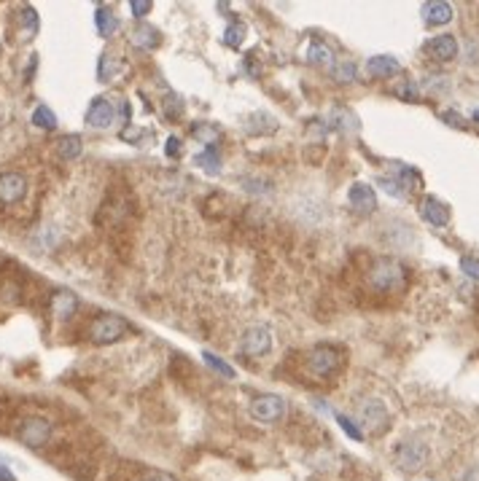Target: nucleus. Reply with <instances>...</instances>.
I'll list each match as a JSON object with an SVG mask.
<instances>
[{"instance_id":"e433bc0d","label":"nucleus","mask_w":479,"mask_h":481,"mask_svg":"<svg viewBox=\"0 0 479 481\" xmlns=\"http://www.w3.org/2000/svg\"><path fill=\"white\" fill-rule=\"evenodd\" d=\"M458 481H479V468H469L466 473H460Z\"/></svg>"},{"instance_id":"5701e85b","label":"nucleus","mask_w":479,"mask_h":481,"mask_svg":"<svg viewBox=\"0 0 479 481\" xmlns=\"http://www.w3.org/2000/svg\"><path fill=\"white\" fill-rule=\"evenodd\" d=\"M355 75H358V68H355L353 62H339V65L331 68V78L337 84H353Z\"/></svg>"},{"instance_id":"c85d7f7f","label":"nucleus","mask_w":479,"mask_h":481,"mask_svg":"<svg viewBox=\"0 0 479 481\" xmlns=\"http://www.w3.org/2000/svg\"><path fill=\"white\" fill-rule=\"evenodd\" d=\"M165 116H167V119H180V116H183V102H180V97H176V95L167 97V102H165Z\"/></svg>"},{"instance_id":"4be33fe9","label":"nucleus","mask_w":479,"mask_h":481,"mask_svg":"<svg viewBox=\"0 0 479 481\" xmlns=\"http://www.w3.org/2000/svg\"><path fill=\"white\" fill-rule=\"evenodd\" d=\"M19 22H22V41H32L35 32H38V14H35L30 6H25Z\"/></svg>"},{"instance_id":"4c0bfd02","label":"nucleus","mask_w":479,"mask_h":481,"mask_svg":"<svg viewBox=\"0 0 479 481\" xmlns=\"http://www.w3.org/2000/svg\"><path fill=\"white\" fill-rule=\"evenodd\" d=\"M143 481H176L170 473H153V476H149V479H143Z\"/></svg>"},{"instance_id":"7ed1b4c3","label":"nucleus","mask_w":479,"mask_h":481,"mask_svg":"<svg viewBox=\"0 0 479 481\" xmlns=\"http://www.w3.org/2000/svg\"><path fill=\"white\" fill-rule=\"evenodd\" d=\"M129 331V323L119 314H97L89 323V341L92 344H113Z\"/></svg>"},{"instance_id":"c9c22d12","label":"nucleus","mask_w":479,"mask_h":481,"mask_svg":"<svg viewBox=\"0 0 479 481\" xmlns=\"http://www.w3.org/2000/svg\"><path fill=\"white\" fill-rule=\"evenodd\" d=\"M399 97H404V100H417V89H415V86H402V89H399Z\"/></svg>"},{"instance_id":"ddd939ff","label":"nucleus","mask_w":479,"mask_h":481,"mask_svg":"<svg viewBox=\"0 0 479 481\" xmlns=\"http://www.w3.org/2000/svg\"><path fill=\"white\" fill-rule=\"evenodd\" d=\"M49 307H51V314H54V317H59V320L73 317V314H76V310H78L76 293H71V290H57V293L51 296Z\"/></svg>"},{"instance_id":"72a5a7b5","label":"nucleus","mask_w":479,"mask_h":481,"mask_svg":"<svg viewBox=\"0 0 479 481\" xmlns=\"http://www.w3.org/2000/svg\"><path fill=\"white\" fill-rule=\"evenodd\" d=\"M129 11H132V17H138V19H140V17H146V14L151 11V3H140V0H132V3H129Z\"/></svg>"},{"instance_id":"6e6552de","label":"nucleus","mask_w":479,"mask_h":481,"mask_svg":"<svg viewBox=\"0 0 479 481\" xmlns=\"http://www.w3.org/2000/svg\"><path fill=\"white\" fill-rule=\"evenodd\" d=\"M51 435V425L49 419H44V417H30L22 422V428H19V438H22V444L30 446V449H41L46 441H49Z\"/></svg>"},{"instance_id":"393cba45","label":"nucleus","mask_w":479,"mask_h":481,"mask_svg":"<svg viewBox=\"0 0 479 481\" xmlns=\"http://www.w3.org/2000/svg\"><path fill=\"white\" fill-rule=\"evenodd\" d=\"M243 41H245V24L243 22L229 24L227 30H224V44H227L229 48H240L243 46Z\"/></svg>"},{"instance_id":"aec40b11","label":"nucleus","mask_w":479,"mask_h":481,"mask_svg":"<svg viewBox=\"0 0 479 481\" xmlns=\"http://www.w3.org/2000/svg\"><path fill=\"white\" fill-rule=\"evenodd\" d=\"M57 151H59V156L65 159V162H71V159H78L81 156V151H84V145H81V138L78 135H65L59 143H57Z\"/></svg>"},{"instance_id":"f704fd0d","label":"nucleus","mask_w":479,"mask_h":481,"mask_svg":"<svg viewBox=\"0 0 479 481\" xmlns=\"http://www.w3.org/2000/svg\"><path fill=\"white\" fill-rule=\"evenodd\" d=\"M165 151H167V156H180V140H178V138H170Z\"/></svg>"},{"instance_id":"7c9ffc66","label":"nucleus","mask_w":479,"mask_h":481,"mask_svg":"<svg viewBox=\"0 0 479 481\" xmlns=\"http://www.w3.org/2000/svg\"><path fill=\"white\" fill-rule=\"evenodd\" d=\"M377 183H379V186H385V191L391 194V196H404L402 183H399L396 178H379Z\"/></svg>"},{"instance_id":"c756f323","label":"nucleus","mask_w":479,"mask_h":481,"mask_svg":"<svg viewBox=\"0 0 479 481\" xmlns=\"http://www.w3.org/2000/svg\"><path fill=\"white\" fill-rule=\"evenodd\" d=\"M460 269H463V274L477 277L479 280V258H474V256H463V258H460Z\"/></svg>"},{"instance_id":"f03ea898","label":"nucleus","mask_w":479,"mask_h":481,"mask_svg":"<svg viewBox=\"0 0 479 481\" xmlns=\"http://www.w3.org/2000/svg\"><path fill=\"white\" fill-rule=\"evenodd\" d=\"M345 363V355L339 347L334 344H318L304 355V368L315 377V379H331Z\"/></svg>"},{"instance_id":"f8f14e48","label":"nucleus","mask_w":479,"mask_h":481,"mask_svg":"<svg viewBox=\"0 0 479 481\" xmlns=\"http://www.w3.org/2000/svg\"><path fill=\"white\" fill-rule=\"evenodd\" d=\"M426 54H429L431 59H436V62H450L458 57V41H455V35H436V38H431L429 44H426Z\"/></svg>"},{"instance_id":"39448f33","label":"nucleus","mask_w":479,"mask_h":481,"mask_svg":"<svg viewBox=\"0 0 479 481\" xmlns=\"http://www.w3.org/2000/svg\"><path fill=\"white\" fill-rule=\"evenodd\" d=\"M251 417L256 422H264V425H275L285 417V401L280 395L272 393H264L259 398L251 401Z\"/></svg>"},{"instance_id":"9b49d317","label":"nucleus","mask_w":479,"mask_h":481,"mask_svg":"<svg viewBox=\"0 0 479 481\" xmlns=\"http://www.w3.org/2000/svg\"><path fill=\"white\" fill-rule=\"evenodd\" d=\"M116 119V111H113V102L108 97H95L89 111H86V124L95 126V129H108Z\"/></svg>"},{"instance_id":"4468645a","label":"nucleus","mask_w":479,"mask_h":481,"mask_svg":"<svg viewBox=\"0 0 479 481\" xmlns=\"http://www.w3.org/2000/svg\"><path fill=\"white\" fill-rule=\"evenodd\" d=\"M420 216L426 223L431 226H447L450 223V210L439 202V199H433V196H426L423 202H420Z\"/></svg>"},{"instance_id":"58836bf2","label":"nucleus","mask_w":479,"mask_h":481,"mask_svg":"<svg viewBox=\"0 0 479 481\" xmlns=\"http://www.w3.org/2000/svg\"><path fill=\"white\" fill-rule=\"evenodd\" d=\"M0 481H17L14 479V473H11L6 465H0Z\"/></svg>"},{"instance_id":"f3484780","label":"nucleus","mask_w":479,"mask_h":481,"mask_svg":"<svg viewBox=\"0 0 479 481\" xmlns=\"http://www.w3.org/2000/svg\"><path fill=\"white\" fill-rule=\"evenodd\" d=\"M399 70H402V65H399L393 57H385V54L372 57V59L366 62V73L375 75V78H391V75H396Z\"/></svg>"},{"instance_id":"6ab92c4d","label":"nucleus","mask_w":479,"mask_h":481,"mask_svg":"<svg viewBox=\"0 0 479 481\" xmlns=\"http://www.w3.org/2000/svg\"><path fill=\"white\" fill-rule=\"evenodd\" d=\"M95 22H97V32H100L102 38H111L116 30H119V19H116V14L111 11V8H97V17H95Z\"/></svg>"},{"instance_id":"dca6fc26","label":"nucleus","mask_w":479,"mask_h":481,"mask_svg":"<svg viewBox=\"0 0 479 481\" xmlns=\"http://www.w3.org/2000/svg\"><path fill=\"white\" fill-rule=\"evenodd\" d=\"M304 57H307V62L315 65V68H328V70L334 68V51H331V46H326L323 41H312Z\"/></svg>"},{"instance_id":"f257e3e1","label":"nucleus","mask_w":479,"mask_h":481,"mask_svg":"<svg viewBox=\"0 0 479 481\" xmlns=\"http://www.w3.org/2000/svg\"><path fill=\"white\" fill-rule=\"evenodd\" d=\"M369 274V285L377 293H393L406 285V269L396 258H375Z\"/></svg>"},{"instance_id":"423d86ee","label":"nucleus","mask_w":479,"mask_h":481,"mask_svg":"<svg viewBox=\"0 0 479 481\" xmlns=\"http://www.w3.org/2000/svg\"><path fill=\"white\" fill-rule=\"evenodd\" d=\"M272 350V334L264 326H251L240 339V352L245 358H261Z\"/></svg>"},{"instance_id":"412c9836","label":"nucleus","mask_w":479,"mask_h":481,"mask_svg":"<svg viewBox=\"0 0 479 481\" xmlns=\"http://www.w3.org/2000/svg\"><path fill=\"white\" fill-rule=\"evenodd\" d=\"M32 124L38 126V129H46V132H51V129H57V116H54V111H51L49 105H38L35 111H32Z\"/></svg>"},{"instance_id":"9d476101","label":"nucleus","mask_w":479,"mask_h":481,"mask_svg":"<svg viewBox=\"0 0 479 481\" xmlns=\"http://www.w3.org/2000/svg\"><path fill=\"white\" fill-rule=\"evenodd\" d=\"M348 202L361 216H369V213L377 210V194H375V189L369 183H353L350 191H348Z\"/></svg>"},{"instance_id":"2eb2a0df","label":"nucleus","mask_w":479,"mask_h":481,"mask_svg":"<svg viewBox=\"0 0 479 481\" xmlns=\"http://www.w3.org/2000/svg\"><path fill=\"white\" fill-rule=\"evenodd\" d=\"M129 41H132V46L138 48H153L159 46V41H162V35H159V30L151 27V24H138L132 32H129Z\"/></svg>"},{"instance_id":"a211bd4d","label":"nucleus","mask_w":479,"mask_h":481,"mask_svg":"<svg viewBox=\"0 0 479 481\" xmlns=\"http://www.w3.org/2000/svg\"><path fill=\"white\" fill-rule=\"evenodd\" d=\"M450 19H453V6L450 3L433 0V3L423 6V22L426 24H447Z\"/></svg>"},{"instance_id":"1a4fd4ad","label":"nucleus","mask_w":479,"mask_h":481,"mask_svg":"<svg viewBox=\"0 0 479 481\" xmlns=\"http://www.w3.org/2000/svg\"><path fill=\"white\" fill-rule=\"evenodd\" d=\"M27 194V178L19 172H0V205H19Z\"/></svg>"},{"instance_id":"2f4dec72","label":"nucleus","mask_w":479,"mask_h":481,"mask_svg":"<svg viewBox=\"0 0 479 481\" xmlns=\"http://www.w3.org/2000/svg\"><path fill=\"white\" fill-rule=\"evenodd\" d=\"M194 138H200L202 143L210 145L218 138V129H213V126H197V129H194Z\"/></svg>"},{"instance_id":"cd10ccee","label":"nucleus","mask_w":479,"mask_h":481,"mask_svg":"<svg viewBox=\"0 0 479 481\" xmlns=\"http://www.w3.org/2000/svg\"><path fill=\"white\" fill-rule=\"evenodd\" d=\"M337 422H339V428L345 431V433L350 435L353 441H364V433L355 428V422L350 419V417H345V414H337Z\"/></svg>"},{"instance_id":"0eeeda50","label":"nucleus","mask_w":479,"mask_h":481,"mask_svg":"<svg viewBox=\"0 0 479 481\" xmlns=\"http://www.w3.org/2000/svg\"><path fill=\"white\" fill-rule=\"evenodd\" d=\"M358 422L366 428V433H382L388 425V409L375 398L358 404Z\"/></svg>"},{"instance_id":"473e14b6","label":"nucleus","mask_w":479,"mask_h":481,"mask_svg":"<svg viewBox=\"0 0 479 481\" xmlns=\"http://www.w3.org/2000/svg\"><path fill=\"white\" fill-rule=\"evenodd\" d=\"M442 121H447V124H450V126H455V129H463V126H466L463 116H460V113H455V111H444V113H442Z\"/></svg>"},{"instance_id":"b1692460","label":"nucleus","mask_w":479,"mask_h":481,"mask_svg":"<svg viewBox=\"0 0 479 481\" xmlns=\"http://www.w3.org/2000/svg\"><path fill=\"white\" fill-rule=\"evenodd\" d=\"M194 164L197 167H202L207 175H218L221 172V159L213 153V151H205V153H197L194 156Z\"/></svg>"},{"instance_id":"20e7f679","label":"nucleus","mask_w":479,"mask_h":481,"mask_svg":"<svg viewBox=\"0 0 479 481\" xmlns=\"http://www.w3.org/2000/svg\"><path fill=\"white\" fill-rule=\"evenodd\" d=\"M393 460H396V465H399L402 471H409V473L423 471V465L429 462V446H426L423 441H417V438L402 441V444L396 446V452H393Z\"/></svg>"},{"instance_id":"bb28decb","label":"nucleus","mask_w":479,"mask_h":481,"mask_svg":"<svg viewBox=\"0 0 479 481\" xmlns=\"http://www.w3.org/2000/svg\"><path fill=\"white\" fill-rule=\"evenodd\" d=\"M202 358H205V363H207V366H210L216 374H221L224 379H232V377H234V368H232L229 363L221 361L218 355H213V352H202Z\"/></svg>"},{"instance_id":"a878e982","label":"nucleus","mask_w":479,"mask_h":481,"mask_svg":"<svg viewBox=\"0 0 479 481\" xmlns=\"http://www.w3.org/2000/svg\"><path fill=\"white\" fill-rule=\"evenodd\" d=\"M122 70V62L116 59V57H108V54H102L100 57V68H97V75H100V81H111L116 73Z\"/></svg>"}]
</instances>
